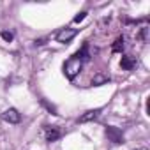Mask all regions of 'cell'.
Masks as SVG:
<instances>
[{"label": "cell", "mask_w": 150, "mask_h": 150, "mask_svg": "<svg viewBox=\"0 0 150 150\" xmlns=\"http://www.w3.org/2000/svg\"><path fill=\"white\" fill-rule=\"evenodd\" d=\"M0 117H2V120H6V122H9V124H20V120H21V115L18 113L16 108L4 110L2 113H0Z\"/></svg>", "instance_id": "3"}, {"label": "cell", "mask_w": 150, "mask_h": 150, "mask_svg": "<svg viewBox=\"0 0 150 150\" xmlns=\"http://www.w3.org/2000/svg\"><path fill=\"white\" fill-rule=\"evenodd\" d=\"M76 34H78V30H74V28H64V30H60V32L57 34V42L65 44V42H69L72 37H76Z\"/></svg>", "instance_id": "4"}, {"label": "cell", "mask_w": 150, "mask_h": 150, "mask_svg": "<svg viewBox=\"0 0 150 150\" xmlns=\"http://www.w3.org/2000/svg\"><path fill=\"white\" fill-rule=\"evenodd\" d=\"M99 113H101V110L97 108V110H90V111H87V113H83L80 118H78V122L80 124H85V122H90V120H96L97 117H99Z\"/></svg>", "instance_id": "6"}, {"label": "cell", "mask_w": 150, "mask_h": 150, "mask_svg": "<svg viewBox=\"0 0 150 150\" xmlns=\"http://www.w3.org/2000/svg\"><path fill=\"white\" fill-rule=\"evenodd\" d=\"M44 136H46V141H57V139L62 136V132H60L58 127H46Z\"/></svg>", "instance_id": "5"}, {"label": "cell", "mask_w": 150, "mask_h": 150, "mask_svg": "<svg viewBox=\"0 0 150 150\" xmlns=\"http://www.w3.org/2000/svg\"><path fill=\"white\" fill-rule=\"evenodd\" d=\"M0 35H2V39H4V41H7V42H11V41L14 39L13 32H7V30H2V32H0Z\"/></svg>", "instance_id": "11"}, {"label": "cell", "mask_w": 150, "mask_h": 150, "mask_svg": "<svg viewBox=\"0 0 150 150\" xmlns=\"http://www.w3.org/2000/svg\"><path fill=\"white\" fill-rule=\"evenodd\" d=\"M72 57H76L80 62H83V60H88V58H90V55H88V44L85 42V44H83V48H81L78 53H74Z\"/></svg>", "instance_id": "8"}, {"label": "cell", "mask_w": 150, "mask_h": 150, "mask_svg": "<svg viewBox=\"0 0 150 150\" xmlns=\"http://www.w3.org/2000/svg\"><path fill=\"white\" fill-rule=\"evenodd\" d=\"M134 58L132 57H122V60H120V67L122 69H125V71H131L132 67H134Z\"/></svg>", "instance_id": "9"}, {"label": "cell", "mask_w": 150, "mask_h": 150, "mask_svg": "<svg viewBox=\"0 0 150 150\" xmlns=\"http://www.w3.org/2000/svg\"><path fill=\"white\" fill-rule=\"evenodd\" d=\"M85 16H87V13H80V14H76V16H74V23L83 21V20H85Z\"/></svg>", "instance_id": "12"}, {"label": "cell", "mask_w": 150, "mask_h": 150, "mask_svg": "<svg viewBox=\"0 0 150 150\" xmlns=\"http://www.w3.org/2000/svg\"><path fill=\"white\" fill-rule=\"evenodd\" d=\"M81 65H83V62H80L76 57H71L69 60H65V64H64V74H65V78L74 80L80 74Z\"/></svg>", "instance_id": "1"}, {"label": "cell", "mask_w": 150, "mask_h": 150, "mask_svg": "<svg viewBox=\"0 0 150 150\" xmlns=\"http://www.w3.org/2000/svg\"><path fill=\"white\" fill-rule=\"evenodd\" d=\"M104 132H106V136H108V139H110V141H113V143H117V145H120V143L124 141V136H122V131H120L118 127H115V125H106V129H104Z\"/></svg>", "instance_id": "2"}, {"label": "cell", "mask_w": 150, "mask_h": 150, "mask_svg": "<svg viewBox=\"0 0 150 150\" xmlns=\"http://www.w3.org/2000/svg\"><path fill=\"white\" fill-rule=\"evenodd\" d=\"M110 81V76L108 74H103V72H99V74H96V76L92 78V85L94 87H99V85H104V83H108Z\"/></svg>", "instance_id": "7"}, {"label": "cell", "mask_w": 150, "mask_h": 150, "mask_svg": "<svg viewBox=\"0 0 150 150\" xmlns=\"http://www.w3.org/2000/svg\"><path fill=\"white\" fill-rule=\"evenodd\" d=\"M111 50H113V53H122V51H124V37H118V39L113 42Z\"/></svg>", "instance_id": "10"}]
</instances>
